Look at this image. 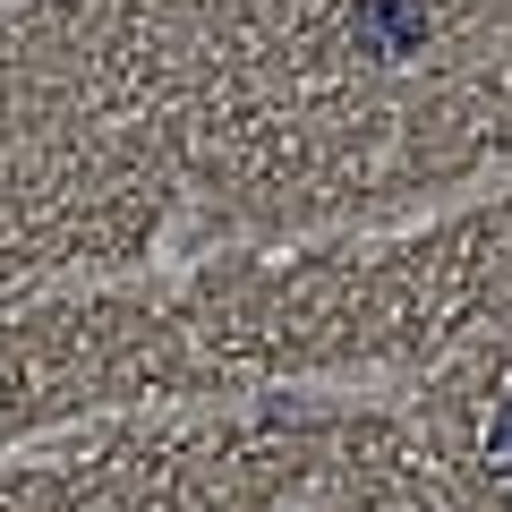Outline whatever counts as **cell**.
Returning a JSON list of instances; mask_svg holds the SVG:
<instances>
[{
    "mask_svg": "<svg viewBox=\"0 0 512 512\" xmlns=\"http://www.w3.org/2000/svg\"><path fill=\"white\" fill-rule=\"evenodd\" d=\"M350 35H359L367 60H402V52H419V43H427V9H419V0H359Z\"/></svg>",
    "mask_w": 512,
    "mask_h": 512,
    "instance_id": "6da1fadb",
    "label": "cell"
}]
</instances>
